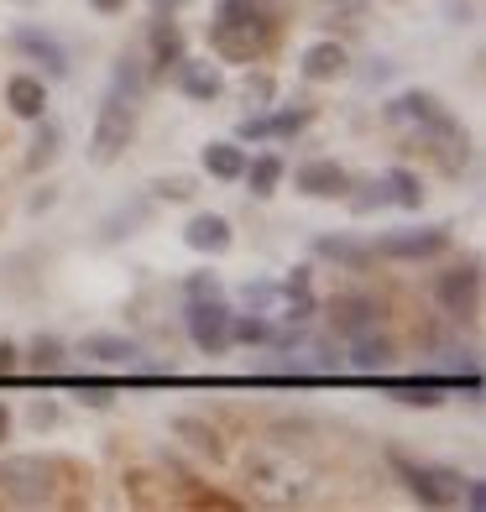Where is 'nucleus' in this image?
<instances>
[{
	"label": "nucleus",
	"instance_id": "nucleus-29",
	"mask_svg": "<svg viewBox=\"0 0 486 512\" xmlns=\"http://www.w3.org/2000/svg\"><path fill=\"white\" fill-rule=\"evenodd\" d=\"M382 183H387V194H392V204H398V209H419L429 199L424 194V178L413 173V168H387Z\"/></svg>",
	"mask_w": 486,
	"mask_h": 512
},
{
	"label": "nucleus",
	"instance_id": "nucleus-14",
	"mask_svg": "<svg viewBox=\"0 0 486 512\" xmlns=\"http://www.w3.org/2000/svg\"><path fill=\"white\" fill-rule=\"evenodd\" d=\"M382 392L398 408H445L450 403V382L445 377H387Z\"/></svg>",
	"mask_w": 486,
	"mask_h": 512
},
{
	"label": "nucleus",
	"instance_id": "nucleus-33",
	"mask_svg": "<svg viewBox=\"0 0 486 512\" xmlns=\"http://www.w3.org/2000/svg\"><path fill=\"white\" fill-rule=\"evenodd\" d=\"M194 189H199V183H194L189 173H168V178H157V183H152V194H157V199H168V204H189Z\"/></svg>",
	"mask_w": 486,
	"mask_h": 512
},
{
	"label": "nucleus",
	"instance_id": "nucleus-27",
	"mask_svg": "<svg viewBox=\"0 0 486 512\" xmlns=\"http://www.w3.org/2000/svg\"><path fill=\"white\" fill-rule=\"evenodd\" d=\"M63 361H68V345L58 340V335H37L27 351H21V366H32V371H42V377H53V371H63Z\"/></svg>",
	"mask_w": 486,
	"mask_h": 512
},
{
	"label": "nucleus",
	"instance_id": "nucleus-41",
	"mask_svg": "<svg viewBox=\"0 0 486 512\" xmlns=\"http://www.w3.org/2000/svg\"><path fill=\"white\" fill-rule=\"evenodd\" d=\"M309 277H314L309 267H293V272H288L277 288H283V298H288V293H309Z\"/></svg>",
	"mask_w": 486,
	"mask_h": 512
},
{
	"label": "nucleus",
	"instance_id": "nucleus-13",
	"mask_svg": "<svg viewBox=\"0 0 486 512\" xmlns=\"http://www.w3.org/2000/svg\"><path fill=\"white\" fill-rule=\"evenodd\" d=\"M298 74H304L309 84H335V79L351 74V48L335 42V37H319L298 53Z\"/></svg>",
	"mask_w": 486,
	"mask_h": 512
},
{
	"label": "nucleus",
	"instance_id": "nucleus-4",
	"mask_svg": "<svg viewBox=\"0 0 486 512\" xmlns=\"http://www.w3.org/2000/svg\"><path fill=\"white\" fill-rule=\"evenodd\" d=\"M131 142H136V100H126V95H115V89H110L100 115H95V131H89V162L110 168V162L121 157Z\"/></svg>",
	"mask_w": 486,
	"mask_h": 512
},
{
	"label": "nucleus",
	"instance_id": "nucleus-39",
	"mask_svg": "<svg viewBox=\"0 0 486 512\" xmlns=\"http://www.w3.org/2000/svg\"><path fill=\"white\" fill-rule=\"evenodd\" d=\"M236 142H241V147H251V142H267V110H251V115H241V121H236Z\"/></svg>",
	"mask_w": 486,
	"mask_h": 512
},
{
	"label": "nucleus",
	"instance_id": "nucleus-2",
	"mask_svg": "<svg viewBox=\"0 0 486 512\" xmlns=\"http://www.w3.org/2000/svg\"><path fill=\"white\" fill-rule=\"evenodd\" d=\"M58 486H79L74 465L58 455H11L0 460V502L6 507H58Z\"/></svg>",
	"mask_w": 486,
	"mask_h": 512
},
{
	"label": "nucleus",
	"instance_id": "nucleus-30",
	"mask_svg": "<svg viewBox=\"0 0 486 512\" xmlns=\"http://www.w3.org/2000/svg\"><path fill=\"white\" fill-rule=\"evenodd\" d=\"M345 204H351V215H356V220H366V215H377V209H387L392 194H387V183H382V178H366V183L351 178V194H345Z\"/></svg>",
	"mask_w": 486,
	"mask_h": 512
},
{
	"label": "nucleus",
	"instance_id": "nucleus-22",
	"mask_svg": "<svg viewBox=\"0 0 486 512\" xmlns=\"http://www.w3.org/2000/svg\"><path fill=\"white\" fill-rule=\"evenodd\" d=\"M283 178H288V162L277 157V152H251V157H246L241 183H246V194H251V199H272Z\"/></svg>",
	"mask_w": 486,
	"mask_h": 512
},
{
	"label": "nucleus",
	"instance_id": "nucleus-43",
	"mask_svg": "<svg viewBox=\"0 0 486 512\" xmlns=\"http://www.w3.org/2000/svg\"><path fill=\"white\" fill-rule=\"evenodd\" d=\"M89 11H100V16H121L126 11V0H84Z\"/></svg>",
	"mask_w": 486,
	"mask_h": 512
},
{
	"label": "nucleus",
	"instance_id": "nucleus-36",
	"mask_svg": "<svg viewBox=\"0 0 486 512\" xmlns=\"http://www.w3.org/2000/svg\"><path fill=\"white\" fill-rule=\"evenodd\" d=\"M215 293H225L215 267H199V272H189V277H183V298H215Z\"/></svg>",
	"mask_w": 486,
	"mask_h": 512
},
{
	"label": "nucleus",
	"instance_id": "nucleus-20",
	"mask_svg": "<svg viewBox=\"0 0 486 512\" xmlns=\"http://www.w3.org/2000/svg\"><path fill=\"white\" fill-rule=\"evenodd\" d=\"M79 356L95 361V366H136L142 361V345H136L131 335H84Z\"/></svg>",
	"mask_w": 486,
	"mask_h": 512
},
{
	"label": "nucleus",
	"instance_id": "nucleus-19",
	"mask_svg": "<svg viewBox=\"0 0 486 512\" xmlns=\"http://www.w3.org/2000/svg\"><path fill=\"white\" fill-rule=\"evenodd\" d=\"M434 115H445V100L429 95V89H403L398 100H387L382 121L387 126H424V121H434Z\"/></svg>",
	"mask_w": 486,
	"mask_h": 512
},
{
	"label": "nucleus",
	"instance_id": "nucleus-23",
	"mask_svg": "<svg viewBox=\"0 0 486 512\" xmlns=\"http://www.w3.org/2000/svg\"><path fill=\"white\" fill-rule=\"evenodd\" d=\"M246 147L236 142V136H230V142H210L199 152V162H204V173L210 178H220V183H241V173H246Z\"/></svg>",
	"mask_w": 486,
	"mask_h": 512
},
{
	"label": "nucleus",
	"instance_id": "nucleus-18",
	"mask_svg": "<svg viewBox=\"0 0 486 512\" xmlns=\"http://www.w3.org/2000/svg\"><path fill=\"white\" fill-rule=\"evenodd\" d=\"M147 53H152V79L162 74H173V68L183 63V32H178V21L173 16H157L152 27H147Z\"/></svg>",
	"mask_w": 486,
	"mask_h": 512
},
{
	"label": "nucleus",
	"instance_id": "nucleus-40",
	"mask_svg": "<svg viewBox=\"0 0 486 512\" xmlns=\"http://www.w3.org/2000/svg\"><path fill=\"white\" fill-rule=\"evenodd\" d=\"M11 371H21V345L0 335V377H11Z\"/></svg>",
	"mask_w": 486,
	"mask_h": 512
},
{
	"label": "nucleus",
	"instance_id": "nucleus-47",
	"mask_svg": "<svg viewBox=\"0 0 486 512\" xmlns=\"http://www.w3.org/2000/svg\"><path fill=\"white\" fill-rule=\"evenodd\" d=\"M147 6H152V11H157V16H173V11H178V6H183V0H147Z\"/></svg>",
	"mask_w": 486,
	"mask_h": 512
},
{
	"label": "nucleus",
	"instance_id": "nucleus-26",
	"mask_svg": "<svg viewBox=\"0 0 486 512\" xmlns=\"http://www.w3.org/2000/svg\"><path fill=\"white\" fill-rule=\"evenodd\" d=\"M147 84H152V68H147L142 58H136V53H121V58H115V79H110V89H115V95H126V100H136V105H142Z\"/></svg>",
	"mask_w": 486,
	"mask_h": 512
},
{
	"label": "nucleus",
	"instance_id": "nucleus-37",
	"mask_svg": "<svg viewBox=\"0 0 486 512\" xmlns=\"http://www.w3.org/2000/svg\"><path fill=\"white\" fill-rule=\"evenodd\" d=\"M183 439H194V450H204V455H220V434L215 429H204V424H194V418H178L173 424Z\"/></svg>",
	"mask_w": 486,
	"mask_h": 512
},
{
	"label": "nucleus",
	"instance_id": "nucleus-9",
	"mask_svg": "<svg viewBox=\"0 0 486 512\" xmlns=\"http://www.w3.org/2000/svg\"><path fill=\"white\" fill-rule=\"evenodd\" d=\"M324 324H330L335 340H351L361 330H377V324H382V304L372 293H335L330 304H324Z\"/></svg>",
	"mask_w": 486,
	"mask_h": 512
},
{
	"label": "nucleus",
	"instance_id": "nucleus-25",
	"mask_svg": "<svg viewBox=\"0 0 486 512\" xmlns=\"http://www.w3.org/2000/svg\"><path fill=\"white\" fill-rule=\"evenodd\" d=\"M32 126L37 131H32V147H27V168L42 173V168H53V162L63 157V126L53 121V115H37Z\"/></svg>",
	"mask_w": 486,
	"mask_h": 512
},
{
	"label": "nucleus",
	"instance_id": "nucleus-12",
	"mask_svg": "<svg viewBox=\"0 0 486 512\" xmlns=\"http://www.w3.org/2000/svg\"><path fill=\"white\" fill-rule=\"evenodd\" d=\"M293 189L304 199H345L351 194V173H345L335 157H314V162H298Z\"/></svg>",
	"mask_w": 486,
	"mask_h": 512
},
{
	"label": "nucleus",
	"instance_id": "nucleus-7",
	"mask_svg": "<svg viewBox=\"0 0 486 512\" xmlns=\"http://www.w3.org/2000/svg\"><path fill=\"white\" fill-rule=\"evenodd\" d=\"M434 304L445 309L455 324H476V314H481V262L476 256L434 277Z\"/></svg>",
	"mask_w": 486,
	"mask_h": 512
},
{
	"label": "nucleus",
	"instance_id": "nucleus-32",
	"mask_svg": "<svg viewBox=\"0 0 486 512\" xmlns=\"http://www.w3.org/2000/svg\"><path fill=\"white\" fill-rule=\"evenodd\" d=\"M272 95H277L272 74H246V79H241V100H246V110H272Z\"/></svg>",
	"mask_w": 486,
	"mask_h": 512
},
{
	"label": "nucleus",
	"instance_id": "nucleus-35",
	"mask_svg": "<svg viewBox=\"0 0 486 512\" xmlns=\"http://www.w3.org/2000/svg\"><path fill=\"white\" fill-rule=\"evenodd\" d=\"M283 298V288L277 283H246L241 288V309H257V314H272V304Z\"/></svg>",
	"mask_w": 486,
	"mask_h": 512
},
{
	"label": "nucleus",
	"instance_id": "nucleus-21",
	"mask_svg": "<svg viewBox=\"0 0 486 512\" xmlns=\"http://www.w3.org/2000/svg\"><path fill=\"white\" fill-rule=\"evenodd\" d=\"M314 256H324V262H335V267H351V272H366V267L377 262L372 246H361V241H351V236H335V230L314 236Z\"/></svg>",
	"mask_w": 486,
	"mask_h": 512
},
{
	"label": "nucleus",
	"instance_id": "nucleus-46",
	"mask_svg": "<svg viewBox=\"0 0 486 512\" xmlns=\"http://www.w3.org/2000/svg\"><path fill=\"white\" fill-rule=\"evenodd\" d=\"M11 439V403H0V445Z\"/></svg>",
	"mask_w": 486,
	"mask_h": 512
},
{
	"label": "nucleus",
	"instance_id": "nucleus-11",
	"mask_svg": "<svg viewBox=\"0 0 486 512\" xmlns=\"http://www.w3.org/2000/svg\"><path fill=\"white\" fill-rule=\"evenodd\" d=\"M11 48L37 63L42 68V79H68V48L53 37V32H42V27H16L11 32Z\"/></svg>",
	"mask_w": 486,
	"mask_h": 512
},
{
	"label": "nucleus",
	"instance_id": "nucleus-8",
	"mask_svg": "<svg viewBox=\"0 0 486 512\" xmlns=\"http://www.w3.org/2000/svg\"><path fill=\"white\" fill-rule=\"evenodd\" d=\"M413 142L434 157V168L445 178H455L460 168H466V157H471V142H466V131H460V121L450 110L434 115V121H424V126H413Z\"/></svg>",
	"mask_w": 486,
	"mask_h": 512
},
{
	"label": "nucleus",
	"instance_id": "nucleus-6",
	"mask_svg": "<svg viewBox=\"0 0 486 512\" xmlns=\"http://www.w3.org/2000/svg\"><path fill=\"white\" fill-rule=\"evenodd\" d=\"M230 314H236V309L225 304V293L189 298V309H183V330H189L194 351H204V356H225L230 351Z\"/></svg>",
	"mask_w": 486,
	"mask_h": 512
},
{
	"label": "nucleus",
	"instance_id": "nucleus-42",
	"mask_svg": "<svg viewBox=\"0 0 486 512\" xmlns=\"http://www.w3.org/2000/svg\"><path fill=\"white\" fill-rule=\"evenodd\" d=\"M460 497H466V507H481V502H486V481H481V476H471L466 486H460Z\"/></svg>",
	"mask_w": 486,
	"mask_h": 512
},
{
	"label": "nucleus",
	"instance_id": "nucleus-48",
	"mask_svg": "<svg viewBox=\"0 0 486 512\" xmlns=\"http://www.w3.org/2000/svg\"><path fill=\"white\" fill-rule=\"evenodd\" d=\"M335 6H351V0H335Z\"/></svg>",
	"mask_w": 486,
	"mask_h": 512
},
{
	"label": "nucleus",
	"instance_id": "nucleus-31",
	"mask_svg": "<svg viewBox=\"0 0 486 512\" xmlns=\"http://www.w3.org/2000/svg\"><path fill=\"white\" fill-rule=\"evenodd\" d=\"M272 340V314H230V345H267Z\"/></svg>",
	"mask_w": 486,
	"mask_h": 512
},
{
	"label": "nucleus",
	"instance_id": "nucleus-28",
	"mask_svg": "<svg viewBox=\"0 0 486 512\" xmlns=\"http://www.w3.org/2000/svg\"><path fill=\"white\" fill-rule=\"evenodd\" d=\"M314 121V105H283V110H267V142H293L298 131H309Z\"/></svg>",
	"mask_w": 486,
	"mask_h": 512
},
{
	"label": "nucleus",
	"instance_id": "nucleus-45",
	"mask_svg": "<svg viewBox=\"0 0 486 512\" xmlns=\"http://www.w3.org/2000/svg\"><path fill=\"white\" fill-rule=\"evenodd\" d=\"M382 79H392V63H387V58H377V63H372V74H366V84H382Z\"/></svg>",
	"mask_w": 486,
	"mask_h": 512
},
{
	"label": "nucleus",
	"instance_id": "nucleus-5",
	"mask_svg": "<svg viewBox=\"0 0 486 512\" xmlns=\"http://www.w3.org/2000/svg\"><path fill=\"white\" fill-rule=\"evenodd\" d=\"M455 246V225H408V230H387V236L372 241L377 256L387 262H434V256H445Z\"/></svg>",
	"mask_w": 486,
	"mask_h": 512
},
{
	"label": "nucleus",
	"instance_id": "nucleus-10",
	"mask_svg": "<svg viewBox=\"0 0 486 512\" xmlns=\"http://www.w3.org/2000/svg\"><path fill=\"white\" fill-rule=\"evenodd\" d=\"M173 84H178V95H183V100H194V105H215V100L225 95L220 58H189V53H183V63L173 68Z\"/></svg>",
	"mask_w": 486,
	"mask_h": 512
},
{
	"label": "nucleus",
	"instance_id": "nucleus-38",
	"mask_svg": "<svg viewBox=\"0 0 486 512\" xmlns=\"http://www.w3.org/2000/svg\"><path fill=\"white\" fill-rule=\"evenodd\" d=\"M58 418H63V408H58L53 398H37V403L27 408V424H32L37 434H48V429H58Z\"/></svg>",
	"mask_w": 486,
	"mask_h": 512
},
{
	"label": "nucleus",
	"instance_id": "nucleus-3",
	"mask_svg": "<svg viewBox=\"0 0 486 512\" xmlns=\"http://www.w3.org/2000/svg\"><path fill=\"white\" fill-rule=\"evenodd\" d=\"M387 465L403 476L408 497L424 502V507H455L460 502V486H466V476L455 471V465H429V460H413L403 450H387Z\"/></svg>",
	"mask_w": 486,
	"mask_h": 512
},
{
	"label": "nucleus",
	"instance_id": "nucleus-34",
	"mask_svg": "<svg viewBox=\"0 0 486 512\" xmlns=\"http://www.w3.org/2000/svg\"><path fill=\"white\" fill-rule=\"evenodd\" d=\"M74 398L84 403V408H110L115 398H121V387H115V382H74Z\"/></svg>",
	"mask_w": 486,
	"mask_h": 512
},
{
	"label": "nucleus",
	"instance_id": "nucleus-16",
	"mask_svg": "<svg viewBox=\"0 0 486 512\" xmlns=\"http://www.w3.org/2000/svg\"><path fill=\"white\" fill-rule=\"evenodd\" d=\"M183 246L199 251V256H225L230 246H236V230H230V220H225V215L204 209V215H194L189 225H183Z\"/></svg>",
	"mask_w": 486,
	"mask_h": 512
},
{
	"label": "nucleus",
	"instance_id": "nucleus-44",
	"mask_svg": "<svg viewBox=\"0 0 486 512\" xmlns=\"http://www.w3.org/2000/svg\"><path fill=\"white\" fill-rule=\"evenodd\" d=\"M58 204V189H53V183H48V189H42L37 199H32V215H42V209H53Z\"/></svg>",
	"mask_w": 486,
	"mask_h": 512
},
{
	"label": "nucleus",
	"instance_id": "nucleus-15",
	"mask_svg": "<svg viewBox=\"0 0 486 512\" xmlns=\"http://www.w3.org/2000/svg\"><path fill=\"white\" fill-rule=\"evenodd\" d=\"M340 356H345V366H351V371H366V377H382V371L398 361V351H392V340H387L382 330H361V335H351Z\"/></svg>",
	"mask_w": 486,
	"mask_h": 512
},
{
	"label": "nucleus",
	"instance_id": "nucleus-1",
	"mask_svg": "<svg viewBox=\"0 0 486 512\" xmlns=\"http://www.w3.org/2000/svg\"><path fill=\"white\" fill-rule=\"evenodd\" d=\"M277 27H283L277 0H215L210 53L220 63H257L277 42Z\"/></svg>",
	"mask_w": 486,
	"mask_h": 512
},
{
	"label": "nucleus",
	"instance_id": "nucleus-17",
	"mask_svg": "<svg viewBox=\"0 0 486 512\" xmlns=\"http://www.w3.org/2000/svg\"><path fill=\"white\" fill-rule=\"evenodd\" d=\"M6 110L16 115V121H37V115H48V79L42 74H11L6 79Z\"/></svg>",
	"mask_w": 486,
	"mask_h": 512
},
{
	"label": "nucleus",
	"instance_id": "nucleus-24",
	"mask_svg": "<svg viewBox=\"0 0 486 512\" xmlns=\"http://www.w3.org/2000/svg\"><path fill=\"white\" fill-rule=\"evenodd\" d=\"M152 220V199H131V204H115L110 215L100 220V246H115V241H126L131 230H142Z\"/></svg>",
	"mask_w": 486,
	"mask_h": 512
}]
</instances>
